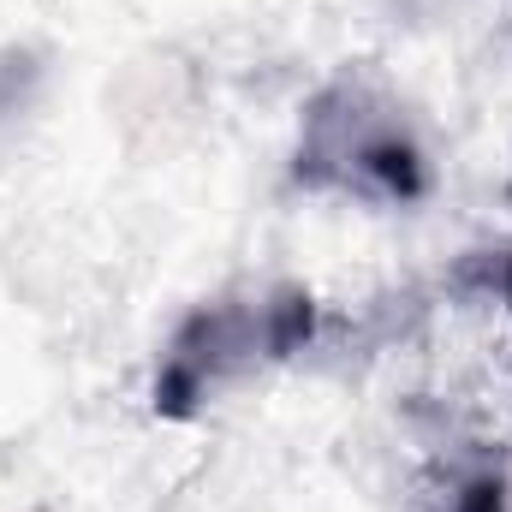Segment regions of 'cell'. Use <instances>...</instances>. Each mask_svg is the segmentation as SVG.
Segmentation results:
<instances>
[{"label":"cell","mask_w":512,"mask_h":512,"mask_svg":"<svg viewBox=\"0 0 512 512\" xmlns=\"http://www.w3.org/2000/svg\"><path fill=\"white\" fill-rule=\"evenodd\" d=\"M417 173V143L382 84L340 72L304 114L298 131V179L316 191L399 197Z\"/></svg>","instance_id":"2"},{"label":"cell","mask_w":512,"mask_h":512,"mask_svg":"<svg viewBox=\"0 0 512 512\" xmlns=\"http://www.w3.org/2000/svg\"><path fill=\"white\" fill-rule=\"evenodd\" d=\"M304 340H310V292L298 286L268 280L209 298L167 340V358L155 370V411H191L256 376L262 364L298 352Z\"/></svg>","instance_id":"1"}]
</instances>
